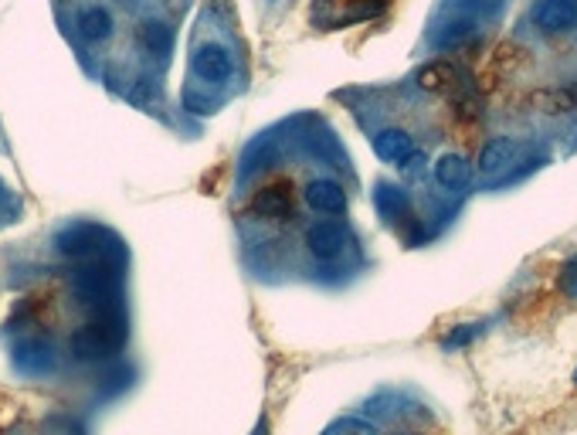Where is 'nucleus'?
<instances>
[{
  "instance_id": "11",
  "label": "nucleus",
  "mask_w": 577,
  "mask_h": 435,
  "mask_svg": "<svg viewBox=\"0 0 577 435\" xmlns=\"http://www.w3.org/2000/svg\"><path fill=\"white\" fill-rule=\"evenodd\" d=\"M75 28H79L85 41H106L109 34H113V14H109L106 7H89V11L79 14Z\"/></svg>"
},
{
  "instance_id": "15",
  "label": "nucleus",
  "mask_w": 577,
  "mask_h": 435,
  "mask_svg": "<svg viewBox=\"0 0 577 435\" xmlns=\"http://www.w3.org/2000/svg\"><path fill=\"white\" fill-rule=\"evenodd\" d=\"M476 334H479V327H476V323H469V327L459 330V334H452L449 340H445V344H449V347H459V344H465V340H472Z\"/></svg>"
},
{
  "instance_id": "8",
  "label": "nucleus",
  "mask_w": 577,
  "mask_h": 435,
  "mask_svg": "<svg viewBox=\"0 0 577 435\" xmlns=\"http://www.w3.org/2000/svg\"><path fill=\"white\" fill-rule=\"evenodd\" d=\"M455 82H459V68L452 62H428L415 75V85L421 92H449Z\"/></svg>"
},
{
  "instance_id": "2",
  "label": "nucleus",
  "mask_w": 577,
  "mask_h": 435,
  "mask_svg": "<svg viewBox=\"0 0 577 435\" xmlns=\"http://www.w3.org/2000/svg\"><path fill=\"white\" fill-rule=\"evenodd\" d=\"M191 68L204 82H225L231 75V55L221 45H197L191 55Z\"/></svg>"
},
{
  "instance_id": "12",
  "label": "nucleus",
  "mask_w": 577,
  "mask_h": 435,
  "mask_svg": "<svg viewBox=\"0 0 577 435\" xmlns=\"http://www.w3.org/2000/svg\"><path fill=\"white\" fill-rule=\"evenodd\" d=\"M136 38H140V45L150 51V55H167L170 45H174V31L163 21H143L140 28H136Z\"/></svg>"
},
{
  "instance_id": "16",
  "label": "nucleus",
  "mask_w": 577,
  "mask_h": 435,
  "mask_svg": "<svg viewBox=\"0 0 577 435\" xmlns=\"http://www.w3.org/2000/svg\"><path fill=\"white\" fill-rule=\"evenodd\" d=\"M574 385H577V371H574Z\"/></svg>"
},
{
  "instance_id": "5",
  "label": "nucleus",
  "mask_w": 577,
  "mask_h": 435,
  "mask_svg": "<svg viewBox=\"0 0 577 435\" xmlns=\"http://www.w3.org/2000/svg\"><path fill=\"white\" fill-rule=\"evenodd\" d=\"M374 153L387 164H408L415 157V140L404 130H381L374 136Z\"/></svg>"
},
{
  "instance_id": "3",
  "label": "nucleus",
  "mask_w": 577,
  "mask_h": 435,
  "mask_svg": "<svg viewBox=\"0 0 577 435\" xmlns=\"http://www.w3.org/2000/svg\"><path fill=\"white\" fill-rule=\"evenodd\" d=\"M306 204L320 215H343L347 211V191L337 184V181H309L306 184Z\"/></svg>"
},
{
  "instance_id": "13",
  "label": "nucleus",
  "mask_w": 577,
  "mask_h": 435,
  "mask_svg": "<svg viewBox=\"0 0 577 435\" xmlns=\"http://www.w3.org/2000/svg\"><path fill=\"white\" fill-rule=\"evenodd\" d=\"M326 435H377V429H370V425L360 419H343L337 425H330Z\"/></svg>"
},
{
  "instance_id": "6",
  "label": "nucleus",
  "mask_w": 577,
  "mask_h": 435,
  "mask_svg": "<svg viewBox=\"0 0 577 435\" xmlns=\"http://www.w3.org/2000/svg\"><path fill=\"white\" fill-rule=\"evenodd\" d=\"M252 211L265 221H286L292 218V198L286 194V187H262L252 201Z\"/></svg>"
},
{
  "instance_id": "1",
  "label": "nucleus",
  "mask_w": 577,
  "mask_h": 435,
  "mask_svg": "<svg viewBox=\"0 0 577 435\" xmlns=\"http://www.w3.org/2000/svg\"><path fill=\"white\" fill-rule=\"evenodd\" d=\"M533 21H537V28L547 34L574 31L577 28V0H540L537 11H533Z\"/></svg>"
},
{
  "instance_id": "7",
  "label": "nucleus",
  "mask_w": 577,
  "mask_h": 435,
  "mask_svg": "<svg viewBox=\"0 0 577 435\" xmlns=\"http://www.w3.org/2000/svg\"><path fill=\"white\" fill-rule=\"evenodd\" d=\"M516 153V140L510 136H493V140L482 143L479 150V174H499Z\"/></svg>"
},
{
  "instance_id": "10",
  "label": "nucleus",
  "mask_w": 577,
  "mask_h": 435,
  "mask_svg": "<svg viewBox=\"0 0 577 435\" xmlns=\"http://www.w3.org/2000/svg\"><path fill=\"white\" fill-rule=\"evenodd\" d=\"M435 181H438V187H445V191H459V187L469 184V164H465V157H459V153H445V157L435 164Z\"/></svg>"
},
{
  "instance_id": "9",
  "label": "nucleus",
  "mask_w": 577,
  "mask_h": 435,
  "mask_svg": "<svg viewBox=\"0 0 577 435\" xmlns=\"http://www.w3.org/2000/svg\"><path fill=\"white\" fill-rule=\"evenodd\" d=\"M530 102L540 109V113H547V116L574 113V109H577V92H574V89H561V85H554V89H540V92H533Z\"/></svg>"
},
{
  "instance_id": "4",
  "label": "nucleus",
  "mask_w": 577,
  "mask_h": 435,
  "mask_svg": "<svg viewBox=\"0 0 577 435\" xmlns=\"http://www.w3.org/2000/svg\"><path fill=\"white\" fill-rule=\"evenodd\" d=\"M343 242H347V232L337 225V221H320L306 232V249L316 255V259H333V255L343 252Z\"/></svg>"
},
{
  "instance_id": "14",
  "label": "nucleus",
  "mask_w": 577,
  "mask_h": 435,
  "mask_svg": "<svg viewBox=\"0 0 577 435\" xmlns=\"http://www.w3.org/2000/svg\"><path fill=\"white\" fill-rule=\"evenodd\" d=\"M561 293L577 300V255H571L561 266Z\"/></svg>"
}]
</instances>
